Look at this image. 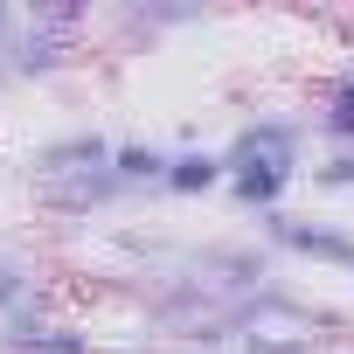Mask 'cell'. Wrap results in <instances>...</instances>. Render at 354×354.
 I'll list each match as a JSON object with an SVG mask.
<instances>
[{
  "label": "cell",
  "instance_id": "14",
  "mask_svg": "<svg viewBox=\"0 0 354 354\" xmlns=\"http://www.w3.org/2000/svg\"><path fill=\"white\" fill-rule=\"evenodd\" d=\"M132 354H195V347H181V340H146V347H132Z\"/></svg>",
  "mask_w": 354,
  "mask_h": 354
},
{
  "label": "cell",
  "instance_id": "13",
  "mask_svg": "<svg viewBox=\"0 0 354 354\" xmlns=\"http://www.w3.org/2000/svg\"><path fill=\"white\" fill-rule=\"evenodd\" d=\"M306 181H313V195L347 202V195H354V153H319V160L306 167Z\"/></svg>",
  "mask_w": 354,
  "mask_h": 354
},
{
  "label": "cell",
  "instance_id": "3",
  "mask_svg": "<svg viewBox=\"0 0 354 354\" xmlns=\"http://www.w3.org/2000/svg\"><path fill=\"white\" fill-rule=\"evenodd\" d=\"M257 236L278 257H306V264H326V271H347L354 278V230H340V223L278 209V216H257Z\"/></svg>",
  "mask_w": 354,
  "mask_h": 354
},
{
  "label": "cell",
  "instance_id": "11",
  "mask_svg": "<svg viewBox=\"0 0 354 354\" xmlns=\"http://www.w3.org/2000/svg\"><path fill=\"white\" fill-rule=\"evenodd\" d=\"M195 21H209V8H153V0H146V8H125L118 15V28H132V35H174V28H195Z\"/></svg>",
  "mask_w": 354,
  "mask_h": 354
},
{
  "label": "cell",
  "instance_id": "1",
  "mask_svg": "<svg viewBox=\"0 0 354 354\" xmlns=\"http://www.w3.org/2000/svg\"><path fill=\"white\" fill-rule=\"evenodd\" d=\"M77 56H84V35L56 28L42 8H21L15 35L0 42V70H8V84H49V77L77 70Z\"/></svg>",
  "mask_w": 354,
  "mask_h": 354
},
{
  "label": "cell",
  "instance_id": "10",
  "mask_svg": "<svg viewBox=\"0 0 354 354\" xmlns=\"http://www.w3.org/2000/svg\"><path fill=\"white\" fill-rule=\"evenodd\" d=\"M28 306H42V271H35V257L0 250V326H8L15 313H28Z\"/></svg>",
  "mask_w": 354,
  "mask_h": 354
},
{
  "label": "cell",
  "instance_id": "2",
  "mask_svg": "<svg viewBox=\"0 0 354 354\" xmlns=\"http://www.w3.org/2000/svg\"><path fill=\"white\" fill-rule=\"evenodd\" d=\"M223 160H230V167L271 160V167L306 174V167H313V125H306V111H257V118H243V125L230 132Z\"/></svg>",
  "mask_w": 354,
  "mask_h": 354
},
{
  "label": "cell",
  "instance_id": "8",
  "mask_svg": "<svg viewBox=\"0 0 354 354\" xmlns=\"http://www.w3.org/2000/svg\"><path fill=\"white\" fill-rule=\"evenodd\" d=\"M230 188V160L223 146H174V167H167V195L174 202H209Z\"/></svg>",
  "mask_w": 354,
  "mask_h": 354
},
{
  "label": "cell",
  "instance_id": "7",
  "mask_svg": "<svg viewBox=\"0 0 354 354\" xmlns=\"http://www.w3.org/2000/svg\"><path fill=\"white\" fill-rule=\"evenodd\" d=\"M167 167H174V146H167V139L132 132V139L111 146V174H118L125 195H167Z\"/></svg>",
  "mask_w": 354,
  "mask_h": 354
},
{
  "label": "cell",
  "instance_id": "5",
  "mask_svg": "<svg viewBox=\"0 0 354 354\" xmlns=\"http://www.w3.org/2000/svg\"><path fill=\"white\" fill-rule=\"evenodd\" d=\"M0 354H97V333L84 319H49V306H28L8 319Z\"/></svg>",
  "mask_w": 354,
  "mask_h": 354
},
{
  "label": "cell",
  "instance_id": "17",
  "mask_svg": "<svg viewBox=\"0 0 354 354\" xmlns=\"http://www.w3.org/2000/svg\"><path fill=\"white\" fill-rule=\"evenodd\" d=\"M340 354H354V347H340Z\"/></svg>",
  "mask_w": 354,
  "mask_h": 354
},
{
  "label": "cell",
  "instance_id": "12",
  "mask_svg": "<svg viewBox=\"0 0 354 354\" xmlns=\"http://www.w3.org/2000/svg\"><path fill=\"white\" fill-rule=\"evenodd\" d=\"M236 347H243V354H319L313 326H257V333H243Z\"/></svg>",
  "mask_w": 354,
  "mask_h": 354
},
{
  "label": "cell",
  "instance_id": "16",
  "mask_svg": "<svg viewBox=\"0 0 354 354\" xmlns=\"http://www.w3.org/2000/svg\"><path fill=\"white\" fill-rule=\"evenodd\" d=\"M0 84H8V70H0Z\"/></svg>",
  "mask_w": 354,
  "mask_h": 354
},
{
  "label": "cell",
  "instance_id": "4",
  "mask_svg": "<svg viewBox=\"0 0 354 354\" xmlns=\"http://www.w3.org/2000/svg\"><path fill=\"white\" fill-rule=\"evenodd\" d=\"M111 146H118V139H104V132H91V125L56 132V139H35V146H28V181L42 188V181H70V174H104V167H111Z\"/></svg>",
  "mask_w": 354,
  "mask_h": 354
},
{
  "label": "cell",
  "instance_id": "6",
  "mask_svg": "<svg viewBox=\"0 0 354 354\" xmlns=\"http://www.w3.org/2000/svg\"><path fill=\"white\" fill-rule=\"evenodd\" d=\"M306 125H313L319 153H354V63H333V70L313 84Z\"/></svg>",
  "mask_w": 354,
  "mask_h": 354
},
{
  "label": "cell",
  "instance_id": "9",
  "mask_svg": "<svg viewBox=\"0 0 354 354\" xmlns=\"http://www.w3.org/2000/svg\"><path fill=\"white\" fill-rule=\"evenodd\" d=\"M35 202H42L49 216H97V209L132 202V195L118 188V174L104 167V174H70V181H42V188H35Z\"/></svg>",
  "mask_w": 354,
  "mask_h": 354
},
{
  "label": "cell",
  "instance_id": "15",
  "mask_svg": "<svg viewBox=\"0 0 354 354\" xmlns=\"http://www.w3.org/2000/svg\"><path fill=\"white\" fill-rule=\"evenodd\" d=\"M15 21H21V8H0V42L15 35Z\"/></svg>",
  "mask_w": 354,
  "mask_h": 354
}]
</instances>
